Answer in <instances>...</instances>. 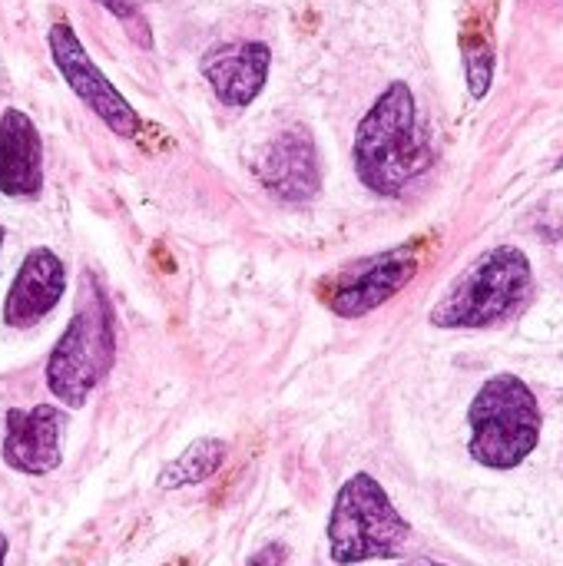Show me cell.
Listing matches in <instances>:
<instances>
[{"label":"cell","mask_w":563,"mask_h":566,"mask_svg":"<svg viewBox=\"0 0 563 566\" xmlns=\"http://www.w3.org/2000/svg\"><path fill=\"white\" fill-rule=\"evenodd\" d=\"M116 361V315L103 282L83 269L76 308L46 358L50 395L76 411L106 381Z\"/></svg>","instance_id":"1"},{"label":"cell","mask_w":563,"mask_h":566,"mask_svg":"<svg viewBox=\"0 0 563 566\" xmlns=\"http://www.w3.org/2000/svg\"><path fill=\"white\" fill-rule=\"evenodd\" d=\"M431 163L408 83H392L355 129V172L378 196H398Z\"/></svg>","instance_id":"2"},{"label":"cell","mask_w":563,"mask_h":566,"mask_svg":"<svg viewBox=\"0 0 563 566\" xmlns=\"http://www.w3.org/2000/svg\"><path fill=\"white\" fill-rule=\"evenodd\" d=\"M534 292L531 259L518 245H494L478 255L431 308V328L475 332L518 315Z\"/></svg>","instance_id":"3"},{"label":"cell","mask_w":563,"mask_h":566,"mask_svg":"<svg viewBox=\"0 0 563 566\" xmlns=\"http://www.w3.org/2000/svg\"><path fill=\"white\" fill-rule=\"evenodd\" d=\"M325 541L332 564L338 566L398 560L411 544V524L398 514L388 491L372 474L358 471L335 494Z\"/></svg>","instance_id":"4"},{"label":"cell","mask_w":563,"mask_h":566,"mask_svg":"<svg viewBox=\"0 0 563 566\" xmlns=\"http://www.w3.org/2000/svg\"><path fill=\"white\" fill-rule=\"evenodd\" d=\"M471 458L488 471L521 468L541 444V405L518 375H494L481 385L468 408Z\"/></svg>","instance_id":"5"},{"label":"cell","mask_w":563,"mask_h":566,"mask_svg":"<svg viewBox=\"0 0 563 566\" xmlns=\"http://www.w3.org/2000/svg\"><path fill=\"white\" fill-rule=\"evenodd\" d=\"M418 249L395 245L388 252L355 259L319 282V298L338 318H365L392 302L418 275Z\"/></svg>","instance_id":"6"},{"label":"cell","mask_w":563,"mask_h":566,"mask_svg":"<svg viewBox=\"0 0 563 566\" xmlns=\"http://www.w3.org/2000/svg\"><path fill=\"white\" fill-rule=\"evenodd\" d=\"M50 56L60 70V76L66 80V86L116 133V136H136L143 119L139 113L129 106V99L110 83V76L93 63V56L86 53V46L80 43L76 30L66 20H56L50 27Z\"/></svg>","instance_id":"7"},{"label":"cell","mask_w":563,"mask_h":566,"mask_svg":"<svg viewBox=\"0 0 563 566\" xmlns=\"http://www.w3.org/2000/svg\"><path fill=\"white\" fill-rule=\"evenodd\" d=\"M70 415L56 405L10 408L3 418V464L27 478L53 474L63 464V431Z\"/></svg>","instance_id":"8"},{"label":"cell","mask_w":563,"mask_h":566,"mask_svg":"<svg viewBox=\"0 0 563 566\" xmlns=\"http://www.w3.org/2000/svg\"><path fill=\"white\" fill-rule=\"evenodd\" d=\"M256 179L282 202H309L322 189L319 149L309 129L292 126L279 133L252 163Z\"/></svg>","instance_id":"9"},{"label":"cell","mask_w":563,"mask_h":566,"mask_svg":"<svg viewBox=\"0 0 563 566\" xmlns=\"http://www.w3.org/2000/svg\"><path fill=\"white\" fill-rule=\"evenodd\" d=\"M66 292V269L53 249H30L20 262L13 285L3 302V325L7 328H33L40 325Z\"/></svg>","instance_id":"10"},{"label":"cell","mask_w":563,"mask_h":566,"mask_svg":"<svg viewBox=\"0 0 563 566\" xmlns=\"http://www.w3.org/2000/svg\"><path fill=\"white\" fill-rule=\"evenodd\" d=\"M43 189V139L23 109L0 116V196L37 199Z\"/></svg>","instance_id":"11"},{"label":"cell","mask_w":563,"mask_h":566,"mask_svg":"<svg viewBox=\"0 0 563 566\" xmlns=\"http://www.w3.org/2000/svg\"><path fill=\"white\" fill-rule=\"evenodd\" d=\"M272 50L265 43L212 46L202 56V76L226 106H249L269 80Z\"/></svg>","instance_id":"12"},{"label":"cell","mask_w":563,"mask_h":566,"mask_svg":"<svg viewBox=\"0 0 563 566\" xmlns=\"http://www.w3.org/2000/svg\"><path fill=\"white\" fill-rule=\"evenodd\" d=\"M229 458V444L219 438H196L192 444H186L156 478L159 491H183V488H196L209 478H216L222 471Z\"/></svg>","instance_id":"13"},{"label":"cell","mask_w":563,"mask_h":566,"mask_svg":"<svg viewBox=\"0 0 563 566\" xmlns=\"http://www.w3.org/2000/svg\"><path fill=\"white\" fill-rule=\"evenodd\" d=\"M465 66H468V86H471V96H484L488 86H491V73H494V53L488 43H468L465 50Z\"/></svg>","instance_id":"14"},{"label":"cell","mask_w":563,"mask_h":566,"mask_svg":"<svg viewBox=\"0 0 563 566\" xmlns=\"http://www.w3.org/2000/svg\"><path fill=\"white\" fill-rule=\"evenodd\" d=\"M100 7H106L126 30H129V36L136 40V43H143V46H153V36H149V27H146V20H143V13H139V7H136V0H96Z\"/></svg>","instance_id":"15"},{"label":"cell","mask_w":563,"mask_h":566,"mask_svg":"<svg viewBox=\"0 0 563 566\" xmlns=\"http://www.w3.org/2000/svg\"><path fill=\"white\" fill-rule=\"evenodd\" d=\"M289 560V547L285 544H265L246 566H285Z\"/></svg>","instance_id":"16"},{"label":"cell","mask_w":563,"mask_h":566,"mask_svg":"<svg viewBox=\"0 0 563 566\" xmlns=\"http://www.w3.org/2000/svg\"><path fill=\"white\" fill-rule=\"evenodd\" d=\"M7 554H10V541H7V534L0 531V566L7 564Z\"/></svg>","instance_id":"17"},{"label":"cell","mask_w":563,"mask_h":566,"mask_svg":"<svg viewBox=\"0 0 563 566\" xmlns=\"http://www.w3.org/2000/svg\"><path fill=\"white\" fill-rule=\"evenodd\" d=\"M402 566H445V564H402Z\"/></svg>","instance_id":"18"},{"label":"cell","mask_w":563,"mask_h":566,"mask_svg":"<svg viewBox=\"0 0 563 566\" xmlns=\"http://www.w3.org/2000/svg\"><path fill=\"white\" fill-rule=\"evenodd\" d=\"M0 249H3V229H0Z\"/></svg>","instance_id":"19"}]
</instances>
